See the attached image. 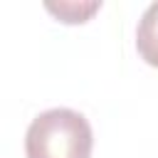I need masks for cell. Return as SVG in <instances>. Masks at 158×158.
Listing matches in <instances>:
<instances>
[{"label":"cell","instance_id":"6da1fadb","mask_svg":"<svg viewBox=\"0 0 158 158\" xmlns=\"http://www.w3.org/2000/svg\"><path fill=\"white\" fill-rule=\"evenodd\" d=\"M94 133L84 114L74 109H47L32 118L25 133L27 158H89Z\"/></svg>","mask_w":158,"mask_h":158},{"label":"cell","instance_id":"7a4b0ae2","mask_svg":"<svg viewBox=\"0 0 158 158\" xmlns=\"http://www.w3.org/2000/svg\"><path fill=\"white\" fill-rule=\"evenodd\" d=\"M136 49L141 59L151 67H158V2L148 5L136 30Z\"/></svg>","mask_w":158,"mask_h":158},{"label":"cell","instance_id":"3957f363","mask_svg":"<svg viewBox=\"0 0 158 158\" xmlns=\"http://www.w3.org/2000/svg\"><path fill=\"white\" fill-rule=\"evenodd\" d=\"M52 15H57L59 17V22H67V25H79V22H86L99 7H101V2H59V5H54V2H47L44 5Z\"/></svg>","mask_w":158,"mask_h":158}]
</instances>
